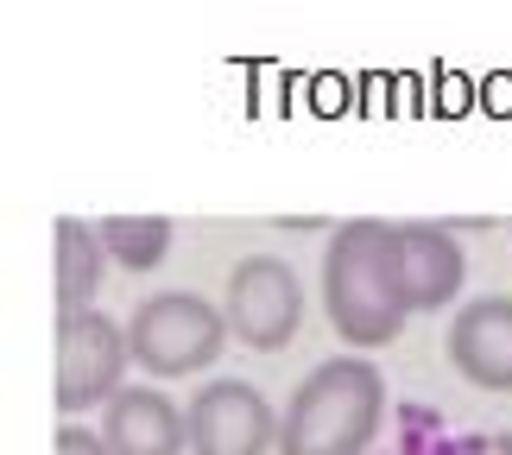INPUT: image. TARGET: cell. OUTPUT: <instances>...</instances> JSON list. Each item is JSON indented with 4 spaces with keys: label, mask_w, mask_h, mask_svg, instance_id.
<instances>
[{
    "label": "cell",
    "mask_w": 512,
    "mask_h": 455,
    "mask_svg": "<svg viewBox=\"0 0 512 455\" xmlns=\"http://www.w3.org/2000/svg\"><path fill=\"white\" fill-rule=\"evenodd\" d=\"M323 316L348 348H386L405 329V272H399V222L361 215L342 222L323 247Z\"/></svg>",
    "instance_id": "6da1fadb"
},
{
    "label": "cell",
    "mask_w": 512,
    "mask_h": 455,
    "mask_svg": "<svg viewBox=\"0 0 512 455\" xmlns=\"http://www.w3.org/2000/svg\"><path fill=\"white\" fill-rule=\"evenodd\" d=\"M386 418V373L367 354H329L279 411V455H367Z\"/></svg>",
    "instance_id": "7a4b0ae2"
},
{
    "label": "cell",
    "mask_w": 512,
    "mask_h": 455,
    "mask_svg": "<svg viewBox=\"0 0 512 455\" xmlns=\"http://www.w3.org/2000/svg\"><path fill=\"white\" fill-rule=\"evenodd\" d=\"M228 316L215 310L209 298H196V291H159V298H146L133 310L127 323V348L133 361L146 373H159V380H184V373H203L215 354L228 348Z\"/></svg>",
    "instance_id": "3957f363"
},
{
    "label": "cell",
    "mask_w": 512,
    "mask_h": 455,
    "mask_svg": "<svg viewBox=\"0 0 512 455\" xmlns=\"http://www.w3.org/2000/svg\"><path fill=\"white\" fill-rule=\"evenodd\" d=\"M133 361L127 329L102 310L57 316V411H89L121 399V373Z\"/></svg>",
    "instance_id": "277c9868"
},
{
    "label": "cell",
    "mask_w": 512,
    "mask_h": 455,
    "mask_svg": "<svg viewBox=\"0 0 512 455\" xmlns=\"http://www.w3.org/2000/svg\"><path fill=\"white\" fill-rule=\"evenodd\" d=\"M222 316L247 348L279 354L304 323V279L279 260V253H253V260H241L228 272Z\"/></svg>",
    "instance_id": "5b68a950"
},
{
    "label": "cell",
    "mask_w": 512,
    "mask_h": 455,
    "mask_svg": "<svg viewBox=\"0 0 512 455\" xmlns=\"http://www.w3.org/2000/svg\"><path fill=\"white\" fill-rule=\"evenodd\" d=\"M190 455H279V411L247 380H209L190 392Z\"/></svg>",
    "instance_id": "8992f818"
},
{
    "label": "cell",
    "mask_w": 512,
    "mask_h": 455,
    "mask_svg": "<svg viewBox=\"0 0 512 455\" xmlns=\"http://www.w3.org/2000/svg\"><path fill=\"white\" fill-rule=\"evenodd\" d=\"M449 367L481 392H512V298H468L456 310Z\"/></svg>",
    "instance_id": "52a82bcc"
},
{
    "label": "cell",
    "mask_w": 512,
    "mask_h": 455,
    "mask_svg": "<svg viewBox=\"0 0 512 455\" xmlns=\"http://www.w3.org/2000/svg\"><path fill=\"white\" fill-rule=\"evenodd\" d=\"M399 272L411 310H443L468 285V253L443 222H399Z\"/></svg>",
    "instance_id": "ba28073f"
},
{
    "label": "cell",
    "mask_w": 512,
    "mask_h": 455,
    "mask_svg": "<svg viewBox=\"0 0 512 455\" xmlns=\"http://www.w3.org/2000/svg\"><path fill=\"white\" fill-rule=\"evenodd\" d=\"M102 443L114 455H184L190 418L159 386H127L114 405H102Z\"/></svg>",
    "instance_id": "9c48e42d"
},
{
    "label": "cell",
    "mask_w": 512,
    "mask_h": 455,
    "mask_svg": "<svg viewBox=\"0 0 512 455\" xmlns=\"http://www.w3.org/2000/svg\"><path fill=\"white\" fill-rule=\"evenodd\" d=\"M102 272H108L102 228H95V222H76V215H64V222L51 228V285H57V316L95 310Z\"/></svg>",
    "instance_id": "30bf717a"
},
{
    "label": "cell",
    "mask_w": 512,
    "mask_h": 455,
    "mask_svg": "<svg viewBox=\"0 0 512 455\" xmlns=\"http://www.w3.org/2000/svg\"><path fill=\"white\" fill-rule=\"evenodd\" d=\"M95 228H102L108 260L127 266V272H152L171 253V222L165 215H108V222H95Z\"/></svg>",
    "instance_id": "8fae6325"
},
{
    "label": "cell",
    "mask_w": 512,
    "mask_h": 455,
    "mask_svg": "<svg viewBox=\"0 0 512 455\" xmlns=\"http://www.w3.org/2000/svg\"><path fill=\"white\" fill-rule=\"evenodd\" d=\"M57 455H114L108 443H102V430H83V424H70V430H57V443H51Z\"/></svg>",
    "instance_id": "7c38bea8"
}]
</instances>
